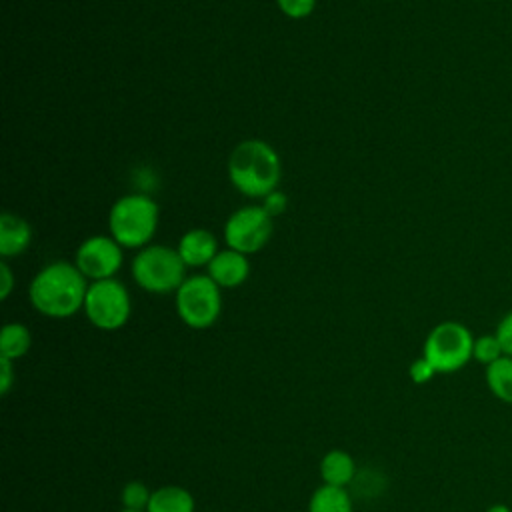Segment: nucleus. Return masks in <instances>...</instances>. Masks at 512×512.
Listing matches in <instances>:
<instances>
[{
	"label": "nucleus",
	"instance_id": "obj_1",
	"mask_svg": "<svg viewBox=\"0 0 512 512\" xmlns=\"http://www.w3.org/2000/svg\"><path fill=\"white\" fill-rule=\"evenodd\" d=\"M86 276L74 262L56 260L46 264L32 278L28 286V298L36 312L48 318H70L84 308L88 292Z\"/></svg>",
	"mask_w": 512,
	"mask_h": 512
},
{
	"label": "nucleus",
	"instance_id": "obj_2",
	"mask_svg": "<svg viewBox=\"0 0 512 512\" xmlns=\"http://www.w3.org/2000/svg\"><path fill=\"white\" fill-rule=\"evenodd\" d=\"M280 176V156L264 140L248 138L230 152L228 178L232 186L248 198H266L270 192L278 190Z\"/></svg>",
	"mask_w": 512,
	"mask_h": 512
},
{
	"label": "nucleus",
	"instance_id": "obj_3",
	"mask_svg": "<svg viewBox=\"0 0 512 512\" xmlns=\"http://www.w3.org/2000/svg\"><path fill=\"white\" fill-rule=\"evenodd\" d=\"M158 204L146 194L118 198L108 214L110 236L122 248H144L158 228Z\"/></svg>",
	"mask_w": 512,
	"mask_h": 512
},
{
	"label": "nucleus",
	"instance_id": "obj_4",
	"mask_svg": "<svg viewBox=\"0 0 512 512\" xmlns=\"http://www.w3.org/2000/svg\"><path fill=\"white\" fill-rule=\"evenodd\" d=\"M186 268L176 248L148 244L132 260V278L150 294H170L186 280Z\"/></svg>",
	"mask_w": 512,
	"mask_h": 512
},
{
	"label": "nucleus",
	"instance_id": "obj_5",
	"mask_svg": "<svg viewBox=\"0 0 512 512\" xmlns=\"http://www.w3.org/2000/svg\"><path fill=\"white\" fill-rule=\"evenodd\" d=\"M472 346L474 336L468 326L456 320H444L428 332L422 356L438 374H452L472 360Z\"/></svg>",
	"mask_w": 512,
	"mask_h": 512
},
{
	"label": "nucleus",
	"instance_id": "obj_6",
	"mask_svg": "<svg viewBox=\"0 0 512 512\" xmlns=\"http://www.w3.org/2000/svg\"><path fill=\"white\" fill-rule=\"evenodd\" d=\"M220 286L208 274L186 276L176 290V312L180 320L194 330L210 328L222 312Z\"/></svg>",
	"mask_w": 512,
	"mask_h": 512
},
{
	"label": "nucleus",
	"instance_id": "obj_7",
	"mask_svg": "<svg viewBox=\"0 0 512 512\" xmlns=\"http://www.w3.org/2000/svg\"><path fill=\"white\" fill-rule=\"evenodd\" d=\"M82 310L94 328L106 332L118 330L130 318V294L126 286L116 278L96 280L88 284Z\"/></svg>",
	"mask_w": 512,
	"mask_h": 512
},
{
	"label": "nucleus",
	"instance_id": "obj_8",
	"mask_svg": "<svg viewBox=\"0 0 512 512\" xmlns=\"http://www.w3.org/2000/svg\"><path fill=\"white\" fill-rule=\"evenodd\" d=\"M272 238V216L262 204H248L234 210L224 224L226 248L242 254L260 252Z\"/></svg>",
	"mask_w": 512,
	"mask_h": 512
},
{
	"label": "nucleus",
	"instance_id": "obj_9",
	"mask_svg": "<svg viewBox=\"0 0 512 512\" xmlns=\"http://www.w3.org/2000/svg\"><path fill=\"white\" fill-rule=\"evenodd\" d=\"M122 250L124 248L112 236H90L78 246L74 264L90 282L114 278L122 268Z\"/></svg>",
	"mask_w": 512,
	"mask_h": 512
},
{
	"label": "nucleus",
	"instance_id": "obj_10",
	"mask_svg": "<svg viewBox=\"0 0 512 512\" xmlns=\"http://www.w3.org/2000/svg\"><path fill=\"white\" fill-rule=\"evenodd\" d=\"M206 268H208L206 274L220 288H236V286L244 284L250 274L248 256L242 252H236L232 248L218 250V254L212 258V262Z\"/></svg>",
	"mask_w": 512,
	"mask_h": 512
},
{
	"label": "nucleus",
	"instance_id": "obj_11",
	"mask_svg": "<svg viewBox=\"0 0 512 512\" xmlns=\"http://www.w3.org/2000/svg\"><path fill=\"white\" fill-rule=\"evenodd\" d=\"M176 250L188 268H200L208 266L218 254V242L212 232L204 228H192L182 234Z\"/></svg>",
	"mask_w": 512,
	"mask_h": 512
},
{
	"label": "nucleus",
	"instance_id": "obj_12",
	"mask_svg": "<svg viewBox=\"0 0 512 512\" xmlns=\"http://www.w3.org/2000/svg\"><path fill=\"white\" fill-rule=\"evenodd\" d=\"M32 242V228L30 224L16 214L4 212L0 216V256L2 258H12L22 252Z\"/></svg>",
	"mask_w": 512,
	"mask_h": 512
},
{
	"label": "nucleus",
	"instance_id": "obj_13",
	"mask_svg": "<svg viewBox=\"0 0 512 512\" xmlns=\"http://www.w3.org/2000/svg\"><path fill=\"white\" fill-rule=\"evenodd\" d=\"M356 476V462L346 450L334 448L320 460V478L324 484L346 488Z\"/></svg>",
	"mask_w": 512,
	"mask_h": 512
},
{
	"label": "nucleus",
	"instance_id": "obj_14",
	"mask_svg": "<svg viewBox=\"0 0 512 512\" xmlns=\"http://www.w3.org/2000/svg\"><path fill=\"white\" fill-rule=\"evenodd\" d=\"M194 510H196V502L192 492L176 484H168L152 490V496L146 508V512H194Z\"/></svg>",
	"mask_w": 512,
	"mask_h": 512
},
{
	"label": "nucleus",
	"instance_id": "obj_15",
	"mask_svg": "<svg viewBox=\"0 0 512 512\" xmlns=\"http://www.w3.org/2000/svg\"><path fill=\"white\" fill-rule=\"evenodd\" d=\"M32 346V334L28 326L20 322L4 324L0 332V358H8L12 362L24 358Z\"/></svg>",
	"mask_w": 512,
	"mask_h": 512
},
{
	"label": "nucleus",
	"instance_id": "obj_16",
	"mask_svg": "<svg viewBox=\"0 0 512 512\" xmlns=\"http://www.w3.org/2000/svg\"><path fill=\"white\" fill-rule=\"evenodd\" d=\"M308 512H352V498L346 488L322 484L312 492Z\"/></svg>",
	"mask_w": 512,
	"mask_h": 512
},
{
	"label": "nucleus",
	"instance_id": "obj_17",
	"mask_svg": "<svg viewBox=\"0 0 512 512\" xmlns=\"http://www.w3.org/2000/svg\"><path fill=\"white\" fill-rule=\"evenodd\" d=\"M486 386L504 404H512V356H502L486 366Z\"/></svg>",
	"mask_w": 512,
	"mask_h": 512
},
{
	"label": "nucleus",
	"instance_id": "obj_18",
	"mask_svg": "<svg viewBox=\"0 0 512 512\" xmlns=\"http://www.w3.org/2000/svg\"><path fill=\"white\" fill-rule=\"evenodd\" d=\"M502 356H506V354H504V348H502V344H500L496 332H494V334H480V336L474 338L472 358H474L476 362H480V364H484V366H490V364H494L496 360H500Z\"/></svg>",
	"mask_w": 512,
	"mask_h": 512
},
{
	"label": "nucleus",
	"instance_id": "obj_19",
	"mask_svg": "<svg viewBox=\"0 0 512 512\" xmlns=\"http://www.w3.org/2000/svg\"><path fill=\"white\" fill-rule=\"evenodd\" d=\"M150 496H152V490H150L146 484H142V482H138V480H132V482H128V484L122 486L120 502H122V508L146 512L148 502H150Z\"/></svg>",
	"mask_w": 512,
	"mask_h": 512
},
{
	"label": "nucleus",
	"instance_id": "obj_20",
	"mask_svg": "<svg viewBox=\"0 0 512 512\" xmlns=\"http://www.w3.org/2000/svg\"><path fill=\"white\" fill-rule=\"evenodd\" d=\"M280 12L292 20H300L312 14L316 8V0H276Z\"/></svg>",
	"mask_w": 512,
	"mask_h": 512
},
{
	"label": "nucleus",
	"instance_id": "obj_21",
	"mask_svg": "<svg viewBox=\"0 0 512 512\" xmlns=\"http://www.w3.org/2000/svg\"><path fill=\"white\" fill-rule=\"evenodd\" d=\"M408 374H410V380H412L414 384H426V382L432 380L438 372L434 370V366H432L424 356H420L418 360H414V362L410 364Z\"/></svg>",
	"mask_w": 512,
	"mask_h": 512
},
{
	"label": "nucleus",
	"instance_id": "obj_22",
	"mask_svg": "<svg viewBox=\"0 0 512 512\" xmlns=\"http://www.w3.org/2000/svg\"><path fill=\"white\" fill-rule=\"evenodd\" d=\"M496 336L504 348V354L512 356V310L500 318L496 326Z\"/></svg>",
	"mask_w": 512,
	"mask_h": 512
},
{
	"label": "nucleus",
	"instance_id": "obj_23",
	"mask_svg": "<svg viewBox=\"0 0 512 512\" xmlns=\"http://www.w3.org/2000/svg\"><path fill=\"white\" fill-rule=\"evenodd\" d=\"M264 202H262V206L266 208V212L274 218V216H278V214H282L284 210H286V206H288V198H286V194H282L280 190H274V192H270L266 198H262Z\"/></svg>",
	"mask_w": 512,
	"mask_h": 512
},
{
	"label": "nucleus",
	"instance_id": "obj_24",
	"mask_svg": "<svg viewBox=\"0 0 512 512\" xmlns=\"http://www.w3.org/2000/svg\"><path fill=\"white\" fill-rule=\"evenodd\" d=\"M14 380H16V374H14V368H12V360L0 358V392L4 396L14 386Z\"/></svg>",
	"mask_w": 512,
	"mask_h": 512
},
{
	"label": "nucleus",
	"instance_id": "obj_25",
	"mask_svg": "<svg viewBox=\"0 0 512 512\" xmlns=\"http://www.w3.org/2000/svg\"><path fill=\"white\" fill-rule=\"evenodd\" d=\"M0 298L6 300L14 288V274L6 262H0Z\"/></svg>",
	"mask_w": 512,
	"mask_h": 512
},
{
	"label": "nucleus",
	"instance_id": "obj_26",
	"mask_svg": "<svg viewBox=\"0 0 512 512\" xmlns=\"http://www.w3.org/2000/svg\"><path fill=\"white\" fill-rule=\"evenodd\" d=\"M484 512H512L506 504H492V506H488Z\"/></svg>",
	"mask_w": 512,
	"mask_h": 512
},
{
	"label": "nucleus",
	"instance_id": "obj_27",
	"mask_svg": "<svg viewBox=\"0 0 512 512\" xmlns=\"http://www.w3.org/2000/svg\"><path fill=\"white\" fill-rule=\"evenodd\" d=\"M118 512H140V510H128V508H122V510H118Z\"/></svg>",
	"mask_w": 512,
	"mask_h": 512
}]
</instances>
